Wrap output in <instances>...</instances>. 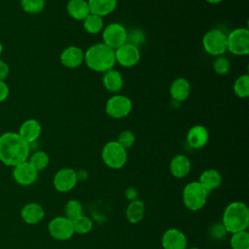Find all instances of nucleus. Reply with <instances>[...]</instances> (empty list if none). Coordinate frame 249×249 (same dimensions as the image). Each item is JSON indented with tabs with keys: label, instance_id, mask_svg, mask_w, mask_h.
<instances>
[{
	"label": "nucleus",
	"instance_id": "nucleus-1",
	"mask_svg": "<svg viewBox=\"0 0 249 249\" xmlns=\"http://www.w3.org/2000/svg\"><path fill=\"white\" fill-rule=\"evenodd\" d=\"M29 144L18 133L5 132L0 136V160L8 166H16L27 160Z\"/></svg>",
	"mask_w": 249,
	"mask_h": 249
},
{
	"label": "nucleus",
	"instance_id": "nucleus-2",
	"mask_svg": "<svg viewBox=\"0 0 249 249\" xmlns=\"http://www.w3.org/2000/svg\"><path fill=\"white\" fill-rule=\"evenodd\" d=\"M84 61L89 69L104 73L113 69L116 63L115 51L103 43L94 44L86 51Z\"/></svg>",
	"mask_w": 249,
	"mask_h": 249
},
{
	"label": "nucleus",
	"instance_id": "nucleus-3",
	"mask_svg": "<svg viewBox=\"0 0 249 249\" xmlns=\"http://www.w3.org/2000/svg\"><path fill=\"white\" fill-rule=\"evenodd\" d=\"M222 224L227 232L231 233L247 230L249 226L248 206L241 201L229 203L223 212Z\"/></svg>",
	"mask_w": 249,
	"mask_h": 249
},
{
	"label": "nucleus",
	"instance_id": "nucleus-4",
	"mask_svg": "<svg viewBox=\"0 0 249 249\" xmlns=\"http://www.w3.org/2000/svg\"><path fill=\"white\" fill-rule=\"evenodd\" d=\"M209 195L210 193L198 181L190 182L183 189V203L189 210L198 211L205 205Z\"/></svg>",
	"mask_w": 249,
	"mask_h": 249
},
{
	"label": "nucleus",
	"instance_id": "nucleus-5",
	"mask_svg": "<svg viewBox=\"0 0 249 249\" xmlns=\"http://www.w3.org/2000/svg\"><path fill=\"white\" fill-rule=\"evenodd\" d=\"M101 159L109 168L120 169L126 163V150L124 149L116 140L109 141L102 148Z\"/></svg>",
	"mask_w": 249,
	"mask_h": 249
},
{
	"label": "nucleus",
	"instance_id": "nucleus-6",
	"mask_svg": "<svg viewBox=\"0 0 249 249\" xmlns=\"http://www.w3.org/2000/svg\"><path fill=\"white\" fill-rule=\"evenodd\" d=\"M202 47L210 55H223L227 51V35L221 29H210L203 35Z\"/></svg>",
	"mask_w": 249,
	"mask_h": 249
},
{
	"label": "nucleus",
	"instance_id": "nucleus-7",
	"mask_svg": "<svg viewBox=\"0 0 249 249\" xmlns=\"http://www.w3.org/2000/svg\"><path fill=\"white\" fill-rule=\"evenodd\" d=\"M227 51L235 55L249 53V31L247 28L238 27L227 35Z\"/></svg>",
	"mask_w": 249,
	"mask_h": 249
},
{
	"label": "nucleus",
	"instance_id": "nucleus-8",
	"mask_svg": "<svg viewBox=\"0 0 249 249\" xmlns=\"http://www.w3.org/2000/svg\"><path fill=\"white\" fill-rule=\"evenodd\" d=\"M126 39L127 31L121 23L112 22L102 29V43L113 50H116L126 43Z\"/></svg>",
	"mask_w": 249,
	"mask_h": 249
},
{
	"label": "nucleus",
	"instance_id": "nucleus-9",
	"mask_svg": "<svg viewBox=\"0 0 249 249\" xmlns=\"http://www.w3.org/2000/svg\"><path fill=\"white\" fill-rule=\"evenodd\" d=\"M48 231L53 238L59 241L68 240L75 233L72 221L65 216H57L52 219L48 225Z\"/></svg>",
	"mask_w": 249,
	"mask_h": 249
},
{
	"label": "nucleus",
	"instance_id": "nucleus-10",
	"mask_svg": "<svg viewBox=\"0 0 249 249\" xmlns=\"http://www.w3.org/2000/svg\"><path fill=\"white\" fill-rule=\"evenodd\" d=\"M132 109L131 100L123 94H115L111 96L105 104V112L114 119H122L126 117Z\"/></svg>",
	"mask_w": 249,
	"mask_h": 249
},
{
	"label": "nucleus",
	"instance_id": "nucleus-11",
	"mask_svg": "<svg viewBox=\"0 0 249 249\" xmlns=\"http://www.w3.org/2000/svg\"><path fill=\"white\" fill-rule=\"evenodd\" d=\"M115 51V59L120 65L129 68L135 66L140 60V51L138 47L130 44L124 43Z\"/></svg>",
	"mask_w": 249,
	"mask_h": 249
},
{
	"label": "nucleus",
	"instance_id": "nucleus-12",
	"mask_svg": "<svg viewBox=\"0 0 249 249\" xmlns=\"http://www.w3.org/2000/svg\"><path fill=\"white\" fill-rule=\"evenodd\" d=\"M53 187L60 193H66L74 189L78 183L77 171L70 167L59 169L53 176Z\"/></svg>",
	"mask_w": 249,
	"mask_h": 249
},
{
	"label": "nucleus",
	"instance_id": "nucleus-13",
	"mask_svg": "<svg viewBox=\"0 0 249 249\" xmlns=\"http://www.w3.org/2000/svg\"><path fill=\"white\" fill-rule=\"evenodd\" d=\"M13 176L18 184L28 186L36 181L38 177V171L31 165L28 160H25L14 166Z\"/></svg>",
	"mask_w": 249,
	"mask_h": 249
},
{
	"label": "nucleus",
	"instance_id": "nucleus-14",
	"mask_svg": "<svg viewBox=\"0 0 249 249\" xmlns=\"http://www.w3.org/2000/svg\"><path fill=\"white\" fill-rule=\"evenodd\" d=\"M188 241L185 233L178 229H168L161 236L163 249H187Z\"/></svg>",
	"mask_w": 249,
	"mask_h": 249
},
{
	"label": "nucleus",
	"instance_id": "nucleus-15",
	"mask_svg": "<svg viewBox=\"0 0 249 249\" xmlns=\"http://www.w3.org/2000/svg\"><path fill=\"white\" fill-rule=\"evenodd\" d=\"M209 139V132L204 125H193L187 132V143L193 149H200L204 147Z\"/></svg>",
	"mask_w": 249,
	"mask_h": 249
},
{
	"label": "nucleus",
	"instance_id": "nucleus-16",
	"mask_svg": "<svg viewBox=\"0 0 249 249\" xmlns=\"http://www.w3.org/2000/svg\"><path fill=\"white\" fill-rule=\"evenodd\" d=\"M84 51L77 46H69L60 53L59 59L63 66L67 68H77L84 62Z\"/></svg>",
	"mask_w": 249,
	"mask_h": 249
},
{
	"label": "nucleus",
	"instance_id": "nucleus-17",
	"mask_svg": "<svg viewBox=\"0 0 249 249\" xmlns=\"http://www.w3.org/2000/svg\"><path fill=\"white\" fill-rule=\"evenodd\" d=\"M42 131L40 123L35 119H29L24 121L18 129V135L26 141L28 144L36 141Z\"/></svg>",
	"mask_w": 249,
	"mask_h": 249
},
{
	"label": "nucleus",
	"instance_id": "nucleus-18",
	"mask_svg": "<svg viewBox=\"0 0 249 249\" xmlns=\"http://www.w3.org/2000/svg\"><path fill=\"white\" fill-rule=\"evenodd\" d=\"M191 170V161L189 158L183 154L176 155L169 163V171L175 178L181 179L186 177Z\"/></svg>",
	"mask_w": 249,
	"mask_h": 249
},
{
	"label": "nucleus",
	"instance_id": "nucleus-19",
	"mask_svg": "<svg viewBox=\"0 0 249 249\" xmlns=\"http://www.w3.org/2000/svg\"><path fill=\"white\" fill-rule=\"evenodd\" d=\"M20 216L25 223L29 225H35L43 220L45 217V211L40 204L36 202H30L21 208Z\"/></svg>",
	"mask_w": 249,
	"mask_h": 249
},
{
	"label": "nucleus",
	"instance_id": "nucleus-20",
	"mask_svg": "<svg viewBox=\"0 0 249 249\" xmlns=\"http://www.w3.org/2000/svg\"><path fill=\"white\" fill-rule=\"evenodd\" d=\"M191 92V85L189 81L185 78H177L175 79L169 88V93L171 98L177 102H181L186 100Z\"/></svg>",
	"mask_w": 249,
	"mask_h": 249
},
{
	"label": "nucleus",
	"instance_id": "nucleus-21",
	"mask_svg": "<svg viewBox=\"0 0 249 249\" xmlns=\"http://www.w3.org/2000/svg\"><path fill=\"white\" fill-rule=\"evenodd\" d=\"M198 182L209 192L216 190L222 183L221 173L214 168H208L201 172L198 178Z\"/></svg>",
	"mask_w": 249,
	"mask_h": 249
},
{
	"label": "nucleus",
	"instance_id": "nucleus-22",
	"mask_svg": "<svg viewBox=\"0 0 249 249\" xmlns=\"http://www.w3.org/2000/svg\"><path fill=\"white\" fill-rule=\"evenodd\" d=\"M68 15L77 20H83L90 14L87 0H69L66 5Z\"/></svg>",
	"mask_w": 249,
	"mask_h": 249
},
{
	"label": "nucleus",
	"instance_id": "nucleus-23",
	"mask_svg": "<svg viewBox=\"0 0 249 249\" xmlns=\"http://www.w3.org/2000/svg\"><path fill=\"white\" fill-rule=\"evenodd\" d=\"M104 88L111 92H118L124 86V79L122 74L115 69H110L104 72L102 77Z\"/></svg>",
	"mask_w": 249,
	"mask_h": 249
},
{
	"label": "nucleus",
	"instance_id": "nucleus-24",
	"mask_svg": "<svg viewBox=\"0 0 249 249\" xmlns=\"http://www.w3.org/2000/svg\"><path fill=\"white\" fill-rule=\"evenodd\" d=\"M90 14L99 17L107 16L115 11L117 8V0H88Z\"/></svg>",
	"mask_w": 249,
	"mask_h": 249
},
{
	"label": "nucleus",
	"instance_id": "nucleus-25",
	"mask_svg": "<svg viewBox=\"0 0 249 249\" xmlns=\"http://www.w3.org/2000/svg\"><path fill=\"white\" fill-rule=\"evenodd\" d=\"M145 214V204L140 199L131 200L125 210V216L129 223L137 224L139 223Z\"/></svg>",
	"mask_w": 249,
	"mask_h": 249
},
{
	"label": "nucleus",
	"instance_id": "nucleus-26",
	"mask_svg": "<svg viewBox=\"0 0 249 249\" xmlns=\"http://www.w3.org/2000/svg\"><path fill=\"white\" fill-rule=\"evenodd\" d=\"M84 29L89 34H97L102 31L104 27V22L102 17H99L94 14H89L83 19Z\"/></svg>",
	"mask_w": 249,
	"mask_h": 249
},
{
	"label": "nucleus",
	"instance_id": "nucleus-27",
	"mask_svg": "<svg viewBox=\"0 0 249 249\" xmlns=\"http://www.w3.org/2000/svg\"><path fill=\"white\" fill-rule=\"evenodd\" d=\"M231 249H249V232L247 230L231 234L230 239Z\"/></svg>",
	"mask_w": 249,
	"mask_h": 249
},
{
	"label": "nucleus",
	"instance_id": "nucleus-28",
	"mask_svg": "<svg viewBox=\"0 0 249 249\" xmlns=\"http://www.w3.org/2000/svg\"><path fill=\"white\" fill-rule=\"evenodd\" d=\"M233 92L239 98H247L249 95V76L240 75L233 84Z\"/></svg>",
	"mask_w": 249,
	"mask_h": 249
},
{
	"label": "nucleus",
	"instance_id": "nucleus-29",
	"mask_svg": "<svg viewBox=\"0 0 249 249\" xmlns=\"http://www.w3.org/2000/svg\"><path fill=\"white\" fill-rule=\"evenodd\" d=\"M65 217L71 221L79 218L83 214V205L77 199H69L64 206Z\"/></svg>",
	"mask_w": 249,
	"mask_h": 249
},
{
	"label": "nucleus",
	"instance_id": "nucleus-30",
	"mask_svg": "<svg viewBox=\"0 0 249 249\" xmlns=\"http://www.w3.org/2000/svg\"><path fill=\"white\" fill-rule=\"evenodd\" d=\"M31 165L39 172L43 169H45L50 162V158L48 156V154L44 151H36L35 153H33L28 160Z\"/></svg>",
	"mask_w": 249,
	"mask_h": 249
},
{
	"label": "nucleus",
	"instance_id": "nucleus-31",
	"mask_svg": "<svg viewBox=\"0 0 249 249\" xmlns=\"http://www.w3.org/2000/svg\"><path fill=\"white\" fill-rule=\"evenodd\" d=\"M73 228L75 233L79 234H86L89 233L92 230V221L90 218H89L86 215H82L79 218L72 221Z\"/></svg>",
	"mask_w": 249,
	"mask_h": 249
},
{
	"label": "nucleus",
	"instance_id": "nucleus-32",
	"mask_svg": "<svg viewBox=\"0 0 249 249\" xmlns=\"http://www.w3.org/2000/svg\"><path fill=\"white\" fill-rule=\"evenodd\" d=\"M45 0H20V6L22 10L31 15L39 14L45 7Z\"/></svg>",
	"mask_w": 249,
	"mask_h": 249
},
{
	"label": "nucleus",
	"instance_id": "nucleus-33",
	"mask_svg": "<svg viewBox=\"0 0 249 249\" xmlns=\"http://www.w3.org/2000/svg\"><path fill=\"white\" fill-rule=\"evenodd\" d=\"M230 67H231L230 60L228 59V57L224 55L216 56L215 60L213 61V69L215 73H217L218 75L228 74L230 71Z\"/></svg>",
	"mask_w": 249,
	"mask_h": 249
},
{
	"label": "nucleus",
	"instance_id": "nucleus-34",
	"mask_svg": "<svg viewBox=\"0 0 249 249\" xmlns=\"http://www.w3.org/2000/svg\"><path fill=\"white\" fill-rule=\"evenodd\" d=\"M124 149H128L130 148L134 142H135V135L132 131L130 130H123L119 135L116 140Z\"/></svg>",
	"mask_w": 249,
	"mask_h": 249
},
{
	"label": "nucleus",
	"instance_id": "nucleus-35",
	"mask_svg": "<svg viewBox=\"0 0 249 249\" xmlns=\"http://www.w3.org/2000/svg\"><path fill=\"white\" fill-rule=\"evenodd\" d=\"M227 234V231L222 223H216L210 228V235L215 239H221Z\"/></svg>",
	"mask_w": 249,
	"mask_h": 249
},
{
	"label": "nucleus",
	"instance_id": "nucleus-36",
	"mask_svg": "<svg viewBox=\"0 0 249 249\" xmlns=\"http://www.w3.org/2000/svg\"><path fill=\"white\" fill-rule=\"evenodd\" d=\"M9 72H10V69L8 64L2 59H0V81H4L8 77Z\"/></svg>",
	"mask_w": 249,
	"mask_h": 249
},
{
	"label": "nucleus",
	"instance_id": "nucleus-37",
	"mask_svg": "<svg viewBox=\"0 0 249 249\" xmlns=\"http://www.w3.org/2000/svg\"><path fill=\"white\" fill-rule=\"evenodd\" d=\"M9 95V87L4 81H0V102L4 101Z\"/></svg>",
	"mask_w": 249,
	"mask_h": 249
},
{
	"label": "nucleus",
	"instance_id": "nucleus-38",
	"mask_svg": "<svg viewBox=\"0 0 249 249\" xmlns=\"http://www.w3.org/2000/svg\"><path fill=\"white\" fill-rule=\"evenodd\" d=\"M124 195H125L126 198L131 201V200H134V199L137 198L138 193H137V190H136L135 188H133V187H128V188L124 191Z\"/></svg>",
	"mask_w": 249,
	"mask_h": 249
},
{
	"label": "nucleus",
	"instance_id": "nucleus-39",
	"mask_svg": "<svg viewBox=\"0 0 249 249\" xmlns=\"http://www.w3.org/2000/svg\"><path fill=\"white\" fill-rule=\"evenodd\" d=\"M207 3H209V4H218V3H220V2H222L223 0H205Z\"/></svg>",
	"mask_w": 249,
	"mask_h": 249
},
{
	"label": "nucleus",
	"instance_id": "nucleus-40",
	"mask_svg": "<svg viewBox=\"0 0 249 249\" xmlns=\"http://www.w3.org/2000/svg\"><path fill=\"white\" fill-rule=\"evenodd\" d=\"M2 51H3V45H2V43H1V41H0V55H1V53H2Z\"/></svg>",
	"mask_w": 249,
	"mask_h": 249
},
{
	"label": "nucleus",
	"instance_id": "nucleus-41",
	"mask_svg": "<svg viewBox=\"0 0 249 249\" xmlns=\"http://www.w3.org/2000/svg\"><path fill=\"white\" fill-rule=\"evenodd\" d=\"M187 249H200V248H197V247H192V248H187Z\"/></svg>",
	"mask_w": 249,
	"mask_h": 249
}]
</instances>
